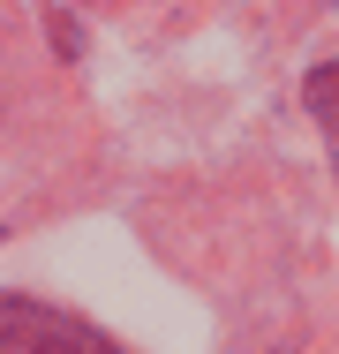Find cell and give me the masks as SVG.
<instances>
[{
    "mask_svg": "<svg viewBox=\"0 0 339 354\" xmlns=\"http://www.w3.org/2000/svg\"><path fill=\"white\" fill-rule=\"evenodd\" d=\"M0 354H121L113 339H98L91 324H75L68 309L0 294Z\"/></svg>",
    "mask_w": 339,
    "mask_h": 354,
    "instance_id": "1",
    "label": "cell"
},
{
    "mask_svg": "<svg viewBox=\"0 0 339 354\" xmlns=\"http://www.w3.org/2000/svg\"><path fill=\"white\" fill-rule=\"evenodd\" d=\"M309 113H317V129H324V143H332V166H339V61L309 75Z\"/></svg>",
    "mask_w": 339,
    "mask_h": 354,
    "instance_id": "2",
    "label": "cell"
}]
</instances>
